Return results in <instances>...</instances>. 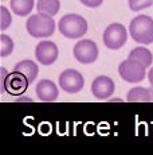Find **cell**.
<instances>
[{
    "label": "cell",
    "mask_w": 153,
    "mask_h": 155,
    "mask_svg": "<svg viewBox=\"0 0 153 155\" xmlns=\"http://www.w3.org/2000/svg\"><path fill=\"white\" fill-rule=\"evenodd\" d=\"M130 35L136 42L142 45L153 43V19L146 15H138L130 22Z\"/></svg>",
    "instance_id": "cell-3"
},
{
    "label": "cell",
    "mask_w": 153,
    "mask_h": 155,
    "mask_svg": "<svg viewBox=\"0 0 153 155\" xmlns=\"http://www.w3.org/2000/svg\"><path fill=\"white\" fill-rule=\"evenodd\" d=\"M58 47L54 42L50 41H43L36 46L35 49V57L42 65H52L58 58Z\"/></svg>",
    "instance_id": "cell-9"
},
{
    "label": "cell",
    "mask_w": 153,
    "mask_h": 155,
    "mask_svg": "<svg viewBox=\"0 0 153 155\" xmlns=\"http://www.w3.org/2000/svg\"><path fill=\"white\" fill-rule=\"evenodd\" d=\"M35 91H36L38 99L45 103H52L58 99V94H59L58 86L51 80H40L36 84Z\"/></svg>",
    "instance_id": "cell-11"
},
{
    "label": "cell",
    "mask_w": 153,
    "mask_h": 155,
    "mask_svg": "<svg viewBox=\"0 0 153 155\" xmlns=\"http://www.w3.org/2000/svg\"><path fill=\"white\" fill-rule=\"evenodd\" d=\"M153 5V0H129V8L132 11H141Z\"/></svg>",
    "instance_id": "cell-18"
},
{
    "label": "cell",
    "mask_w": 153,
    "mask_h": 155,
    "mask_svg": "<svg viewBox=\"0 0 153 155\" xmlns=\"http://www.w3.org/2000/svg\"><path fill=\"white\" fill-rule=\"evenodd\" d=\"M82 4H85L86 7H90V8H97L102 4L104 0H79Z\"/></svg>",
    "instance_id": "cell-20"
},
{
    "label": "cell",
    "mask_w": 153,
    "mask_h": 155,
    "mask_svg": "<svg viewBox=\"0 0 153 155\" xmlns=\"http://www.w3.org/2000/svg\"><path fill=\"white\" fill-rule=\"evenodd\" d=\"M27 31L34 38H47L51 37L55 31V22L50 15L38 12L36 15H31L26 23Z\"/></svg>",
    "instance_id": "cell-1"
},
{
    "label": "cell",
    "mask_w": 153,
    "mask_h": 155,
    "mask_svg": "<svg viewBox=\"0 0 153 155\" xmlns=\"http://www.w3.org/2000/svg\"><path fill=\"white\" fill-rule=\"evenodd\" d=\"M14 50V42L8 35L2 34L0 35V55L7 57L12 53Z\"/></svg>",
    "instance_id": "cell-17"
},
{
    "label": "cell",
    "mask_w": 153,
    "mask_h": 155,
    "mask_svg": "<svg viewBox=\"0 0 153 155\" xmlns=\"http://www.w3.org/2000/svg\"><path fill=\"white\" fill-rule=\"evenodd\" d=\"M11 8L19 16H27L34 8V0H11Z\"/></svg>",
    "instance_id": "cell-16"
},
{
    "label": "cell",
    "mask_w": 153,
    "mask_h": 155,
    "mask_svg": "<svg viewBox=\"0 0 153 155\" xmlns=\"http://www.w3.org/2000/svg\"><path fill=\"white\" fill-rule=\"evenodd\" d=\"M114 81L110 77L106 76H99L97 77L92 84V93L94 94V97L98 100H106L111 94L114 93Z\"/></svg>",
    "instance_id": "cell-10"
},
{
    "label": "cell",
    "mask_w": 153,
    "mask_h": 155,
    "mask_svg": "<svg viewBox=\"0 0 153 155\" xmlns=\"http://www.w3.org/2000/svg\"><path fill=\"white\" fill-rule=\"evenodd\" d=\"M128 39V32H126L125 26L120 23H113L108 26V28L104 32V43L108 49L110 50H118L126 43Z\"/></svg>",
    "instance_id": "cell-5"
},
{
    "label": "cell",
    "mask_w": 153,
    "mask_h": 155,
    "mask_svg": "<svg viewBox=\"0 0 153 155\" xmlns=\"http://www.w3.org/2000/svg\"><path fill=\"white\" fill-rule=\"evenodd\" d=\"M14 70L20 71V73L28 80L30 84L35 81V78H36V76H38V65L35 64V62L30 61V59H24V61H22V62H17L15 65V68H14Z\"/></svg>",
    "instance_id": "cell-12"
},
{
    "label": "cell",
    "mask_w": 153,
    "mask_h": 155,
    "mask_svg": "<svg viewBox=\"0 0 153 155\" xmlns=\"http://www.w3.org/2000/svg\"><path fill=\"white\" fill-rule=\"evenodd\" d=\"M148 78H149V82L152 84V86H153V68L151 70H149V73H148Z\"/></svg>",
    "instance_id": "cell-21"
},
{
    "label": "cell",
    "mask_w": 153,
    "mask_h": 155,
    "mask_svg": "<svg viewBox=\"0 0 153 155\" xmlns=\"http://www.w3.org/2000/svg\"><path fill=\"white\" fill-rule=\"evenodd\" d=\"M129 103H151L149 101V88L136 86L128 92Z\"/></svg>",
    "instance_id": "cell-14"
},
{
    "label": "cell",
    "mask_w": 153,
    "mask_h": 155,
    "mask_svg": "<svg viewBox=\"0 0 153 155\" xmlns=\"http://www.w3.org/2000/svg\"><path fill=\"white\" fill-rule=\"evenodd\" d=\"M0 14H2V19H0V30H5L8 26L12 22V18H11V14L4 5L0 7Z\"/></svg>",
    "instance_id": "cell-19"
},
{
    "label": "cell",
    "mask_w": 153,
    "mask_h": 155,
    "mask_svg": "<svg viewBox=\"0 0 153 155\" xmlns=\"http://www.w3.org/2000/svg\"><path fill=\"white\" fill-rule=\"evenodd\" d=\"M149 101H151V103H153V86H151V88H149Z\"/></svg>",
    "instance_id": "cell-22"
},
{
    "label": "cell",
    "mask_w": 153,
    "mask_h": 155,
    "mask_svg": "<svg viewBox=\"0 0 153 155\" xmlns=\"http://www.w3.org/2000/svg\"><path fill=\"white\" fill-rule=\"evenodd\" d=\"M59 8H61L59 0H38V4H36L38 12L47 14L50 16L57 15Z\"/></svg>",
    "instance_id": "cell-13"
},
{
    "label": "cell",
    "mask_w": 153,
    "mask_h": 155,
    "mask_svg": "<svg viewBox=\"0 0 153 155\" xmlns=\"http://www.w3.org/2000/svg\"><path fill=\"white\" fill-rule=\"evenodd\" d=\"M145 69L146 68L141 64L140 61L133 58H128L120 64L118 66V73L122 80L130 84H136V82H141L145 78Z\"/></svg>",
    "instance_id": "cell-4"
},
{
    "label": "cell",
    "mask_w": 153,
    "mask_h": 155,
    "mask_svg": "<svg viewBox=\"0 0 153 155\" xmlns=\"http://www.w3.org/2000/svg\"><path fill=\"white\" fill-rule=\"evenodd\" d=\"M129 58H133V59L140 61L145 68L151 66L152 61H153L152 53L149 51L148 49H145V47H136V49H133L130 53H129Z\"/></svg>",
    "instance_id": "cell-15"
},
{
    "label": "cell",
    "mask_w": 153,
    "mask_h": 155,
    "mask_svg": "<svg viewBox=\"0 0 153 155\" xmlns=\"http://www.w3.org/2000/svg\"><path fill=\"white\" fill-rule=\"evenodd\" d=\"M2 91H7L10 92L11 94H22L26 92V89H27V86L30 85V82H28V80L24 76H23L20 71H16L14 70V73L8 74L7 78H5V70L2 69Z\"/></svg>",
    "instance_id": "cell-6"
},
{
    "label": "cell",
    "mask_w": 153,
    "mask_h": 155,
    "mask_svg": "<svg viewBox=\"0 0 153 155\" xmlns=\"http://www.w3.org/2000/svg\"><path fill=\"white\" fill-rule=\"evenodd\" d=\"M59 85L67 93H78L85 85V78L78 70L67 69L59 76Z\"/></svg>",
    "instance_id": "cell-7"
},
{
    "label": "cell",
    "mask_w": 153,
    "mask_h": 155,
    "mask_svg": "<svg viewBox=\"0 0 153 155\" xmlns=\"http://www.w3.org/2000/svg\"><path fill=\"white\" fill-rule=\"evenodd\" d=\"M74 57L81 64H93L98 57V47L90 39H83L76 42L74 46Z\"/></svg>",
    "instance_id": "cell-8"
},
{
    "label": "cell",
    "mask_w": 153,
    "mask_h": 155,
    "mask_svg": "<svg viewBox=\"0 0 153 155\" xmlns=\"http://www.w3.org/2000/svg\"><path fill=\"white\" fill-rule=\"evenodd\" d=\"M59 31L62 35L70 39L82 38L87 32V22L85 18L76 14H67L59 20Z\"/></svg>",
    "instance_id": "cell-2"
}]
</instances>
